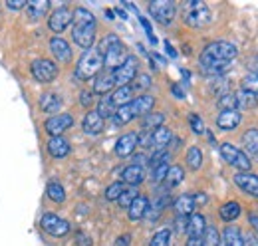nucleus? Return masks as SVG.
I'll return each instance as SVG.
<instances>
[{
	"label": "nucleus",
	"mask_w": 258,
	"mask_h": 246,
	"mask_svg": "<svg viewBox=\"0 0 258 246\" xmlns=\"http://www.w3.org/2000/svg\"><path fill=\"white\" fill-rule=\"evenodd\" d=\"M238 54L236 46L230 44V42H211L203 54H201V68L207 72V74H223L226 68L230 66V60H234Z\"/></svg>",
	"instance_id": "nucleus-1"
},
{
	"label": "nucleus",
	"mask_w": 258,
	"mask_h": 246,
	"mask_svg": "<svg viewBox=\"0 0 258 246\" xmlns=\"http://www.w3.org/2000/svg\"><path fill=\"white\" fill-rule=\"evenodd\" d=\"M72 38L84 50L94 48V40H96V18H94V14L90 10H86V8H76L74 10Z\"/></svg>",
	"instance_id": "nucleus-2"
},
{
	"label": "nucleus",
	"mask_w": 258,
	"mask_h": 246,
	"mask_svg": "<svg viewBox=\"0 0 258 246\" xmlns=\"http://www.w3.org/2000/svg\"><path fill=\"white\" fill-rule=\"evenodd\" d=\"M97 50L101 52V56H103V66H107V68H119L123 60L127 58L125 56V46L121 44V40L115 36V34H109V36H105L101 42H99V46H97Z\"/></svg>",
	"instance_id": "nucleus-3"
},
{
	"label": "nucleus",
	"mask_w": 258,
	"mask_h": 246,
	"mask_svg": "<svg viewBox=\"0 0 258 246\" xmlns=\"http://www.w3.org/2000/svg\"><path fill=\"white\" fill-rule=\"evenodd\" d=\"M103 68V56L97 48H90L84 52V56L80 58L76 66V78L78 80H92Z\"/></svg>",
	"instance_id": "nucleus-4"
},
{
	"label": "nucleus",
	"mask_w": 258,
	"mask_h": 246,
	"mask_svg": "<svg viewBox=\"0 0 258 246\" xmlns=\"http://www.w3.org/2000/svg\"><path fill=\"white\" fill-rule=\"evenodd\" d=\"M183 18L189 26L193 28H203L211 22V10L205 2H199V0H189V2H183Z\"/></svg>",
	"instance_id": "nucleus-5"
},
{
	"label": "nucleus",
	"mask_w": 258,
	"mask_h": 246,
	"mask_svg": "<svg viewBox=\"0 0 258 246\" xmlns=\"http://www.w3.org/2000/svg\"><path fill=\"white\" fill-rule=\"evenodd\" d=\"M149 14H151L159 24L167 26V24L173 22V18H175V14H177V6H175V2H171V0H153V2H149Z\"/></svg>",
	"instance_id": "nucleus-6"
},
{
	"label": "nucleus",
	"mask_w": 258,
	"mask_h": 246,
	"mask_svg": "<svg viewBox=\"0 0 258 246\" xmlns=\"http://www.w3.org/2000/svg\"><path fill=\"white\" fill-rule=\"evenodd\" d=\"M30 72H32V76L36 82H40V84H48V82H54V80H56V76H58V66H56L52 60L38 58V60L32 61Z\"/></svg>",
	"instance_id": "nucleus-7"
},
{
	"label": "nucleus",
	"mask_w": 258,
	"mask_h": 246,
	"mask_svg": "<svg viewBox=\"0 0 258 246\" xmlns=\"http://www.w3.org/2000/svg\"><path fill=\"white\" fill-rule=\"evenodd\" d=\"M40 226L50 234V236H56V238H62L70 232V222L64 220L62 216L54 215V213H46V215L40 218Z\"/></svg>",
	"instance_id": "nucleus-8"
},
{
	"label": "nucleus",
	"mask_w": 258,
	"mask_h": 246,
	"mask_svg": "<svg viewBox=\"0 0 258 246\" xmlns=\"http://www.w3.org/2000/svg\"><path fill=\"white\" fill-rule=\"evenodd\" d=\"M113 82L121 88V86H129L135 78H137V58L135 56H127L119 68L113 70Z\"/></svg>",
	"instance_id": "nucleus-9"
},
{
	"label": "nucleus",
	"mask_w": 258,
	"mask_h": 246,
	"mask_svg": "<svg viewBox=\"0 0 258 246\" xmlns=\"http://www.w3.org/2000/svg\"><path fill=\"white\" fill-rule=\"evenodd\" d=\"M221 155H223V159H225L228 165H232L238 171H248L250 169V159L244 155V151L236 149L230 143H223L221 145Z\"/></svg>",
	"instance_id": "nucleus-10"
},
{
	"label": "nucleus",
	"mask_w": 258,
	"mask_h": 246,
	"mask_svg": "<svg viewBox=\"0 0 258 246\" xmlns=\"http://www.w3.org/2000/svg\"><path fill=\"white\" fill-rule=\"evenodd\" d=\"M72 18H74V12L70 10V8H56L52 14H50V20H48V26H50V30L54 32V34H60V32H64L70 24H72Z\"/></svg>",
	"instance_id": "nucleus-11"
},
{
	"label": "nucleus",
	"mask_w": 258,
	"mask_h": 246,
	"mask_svg": "<svg viewBox=\"0 0 258 246\" xmlns=\"http://www.w3.org/2000/svg\"><path fill=\"white\" fill-rule=\"evenodd\" d=\"M44 125L52 137H60L66 129H70L74 125V117L70 113H58V115H52L50 119H46Z\"/></svg>",
	"instance_id": "nucleus-12"
},
{
	"label": "nucleus",
	"mask_w": 258,
	"mask_h": 246,
	"mask_svg": "<svg viewBox=\"0 0 258 246\" xmlns=\"http://www.w3.org/2000/svg\"><path fill=\"white\" fill-rule=\"evenodd\" d=\"M153 105H155V97L149 95V93H141L139 97H135L129 103V107L133 111V117H145L147 113H151Z\"/></svg>",
	"instance_id": "nucleus-13"
},
{
	"label": "nucleus",
	"mask_w": 258,
	"mask_h": 246,
	"mask_svg": "<svg viewBox=\"0 0 258 246\" xmlns=\"http://www.w3.org/2000/svg\"><path fill=\"white\" fill-rule=\"evenodd\" d=\"M50 52L54 54V58L58 61H64V64L72 61V48L64 38H52L50 40Z\"/></svg>",
	"instance_id": "nucleus-14"
},
{
	"label": "nucleus",
	"mask_w": 258,
	"mask_h": 246,
	"mask_svg": "<svg viewBox=\"0 0 258 246\" xmlns=\"http://www.w3.org/2000/svg\"><path fill=\"white\" fill-rule=\"evenodd\" d=\"M147 211H149V199H147L145 195H137V199L129 205V209H127L129 220H133V222L141 220L143 216L147 215Z\"/></svg>",
	"instance_id": "nucleus-15"
},
{
	"label": "nucleus",
	"mask_w": 258,
	"mask_h": 246,
	"mask_svg": "<svg viewBox=\"0 0 258 246\" xmlns=\"http://www.w3.org/2000/svg\"><path fill=\"white\" fill-rule=\"evenodd\" d=\"M185 230H187L189 238H203V234L207 230V218L203 215H199V213H195V215L189 216Z\"/></svg>",
	"instance_id": "nucleus-16"
},
{
	"label": "nucleus",
	"mask_w": 258,
	"mask_h": 246,
	"mask_svg": "<svg viewBox=\"0 0 258 246\" xmlns=\"http://www.w3.org/2000/svg\"><path fill=\"white\" fill-rule=\"evenodd\" d=\"M234 183H236L238 189H242L244 193L258 197V175H252V173H236L234 175Z\"/></svg>",
	"instance_id": "nucleus-17"
},
{
	"label": "nucleus",
	"mask_w": 258,
	"mask_h": 246,
	"mask_svg": "<svg viewBox=\"0 0 258 246\" xmlns=\"http://www.w3.org/2000/svg\"><path fill=\"white\" fill-rule=\"evenodd\" d=\"M137 147V133H125L117 139L115 143V153L117 157H129Z\"/></svg>",
	"instance_id": "nucleus-18"
},
{
	"label": "nucleus",
	"mask_w": 258,
	"mask_h": 246,
	"mask_svg": "<svg viewBox=\"0 0 258 246\" xmlns=\"http://www.w3.org/2000/svg\"><path fill=\"white\" fill-rule=\"evenodd\" d=\"M143 179H145V171L141 165H129L121 171V183L123 184L135 187V184L143 183Z\"/></svg>",
	"instance_id": "nucleus-19"
},
{
	"label": "nucleus",
	"mask_w": 258,
	"mask_h": 246,
	"mask_svg": "<svg viewBox=\"0 0 258 246\" xmlns=\"http://www.w3.org/2000/svg\"><path fill=\"white\" fill-rule=\"evenodd\" d=\"M103 117L97 113V111H90V113H86V117H84V121H82V127H84V131L88 133V135H97V133H101L103 131Z\"/></svg>",
	"instance_id": "nucleus-20"
},
{
	"label": "nucleus",
	"mask_w": 258,
	"mask_h": 246,
	"mask_svg": "<svg viewBox=\"0 0 258 246\" xmlns=\"http://www.w3.org/2000/svg\"><path fill=\"white\" fill-rule=\"evenodd\" d=\"M242 145H244V155L248 159L258 161V129H248L242 135Z\"/></svg>",
	"instance_id": "nucleus-21"
},
{
	"label": "nucleus",
	"mask_w": 258,
	"mask_h": 246,
	"mask_svg": "<svg viewBox=\"0 0 258 246\" xmlns=\"http://www.w3.org/2000/svg\"><path fill=\"white\" fill-rule=\"evenodd\" d=\"M48 153L52 155L54 159H64V157H68V153H70V143H68V139H64L62 135H60V137H52V139L48 141Z\"/></svg>",
	"instance_id": "nucleus-22"
},
{
	"label": "nucleus",
	"mask_w": 258,
	"mask_h": 246,
	"mask_svg": "<svg viewBox=\"0 0 258 246\" xmlns=\"http://www.w3.org/2000/svg\"><path fill=\"white\" fill-rule=\"evenodd\" d=\"M40 109L46 111V113H56L58 115V109H62V99L60 95H56L54 92L44 93L40 97Z\"/></svg>",
	"instance_id": "nucleus-23"
},
{
	"label": "nucleus",
	"mask_w": 258,
	"mask_h": 246,
	"mask_svg": "<svg viewBox=\"0 0 258 246\" xmlns=\"http://www.w3.org/2000/svg\"><path fill=\"white\" fill-rule=\"evenodd\" d=\"M195 199H193V195H181L175 203H173V209H175V213L179 216H189V215H193V211H195Z\"/></svg>",
	"instance_id": "nucleus-24"
},
{
	"label": "nucleus",
	"mask_w": 258,
	"mask_h": 246,
	"mask_svg": "<svg viewBox=\"0 0 258 246\" xmlns=\"http://www.w3.org/2000/svg\"><path fill=\"white\" fill-rule=\"evenodd\" d=\"M240 123V113L238 111H221L217 117V127L223 131H230Z\"/></svg>",
	"instance_id": "nucleus-25"
},
{
	"label": "nucleus",
	"mask_w": 258,
	"mask_h": 246,
	"mask_svg": "<svg viewBox=\"0 0 258 246\" xmlns=\"http://www.w3.org/2000/svg\"><path fill=\"white\" fill-rule=\"evenodd\" d=\"M171 139H173V135H171V131L167 129V127H157V129H153L151 131V147H157V149H165L169 143H171Z\"/></svg>",
	"instance_id": "nucleus-26"
},
{
	"label": "nucleus",
	"mask_w": 258,
	"mask_h": 246,
	"mask_svg": "<svg viewBox=\"0 0 258 246\" xmlns=\"http://www.w3.org/2000/svg\"><path fill=\"white\" fill-rule=\"evenodd\" d=\"M109 97H111L115 107H121V105H127V103L133 101V90H131V86H121V88H117L115 92L111 93Z\"/></svg>",
	"instance_id": "nucleus-27"
},
{
	"label": "nucleus",
	"mask_w": 258,
	"mask_h": 246,
	"mask_svg": "<svg viewBox=\"0 0 258 246\" xmlns=\"http://www.w3.org/2000/svg\"><path fill=\"white\" fill-rule=\"evenodd\" d=\"M113 86H115V82H113V76L111 74H99L96 78V82H94V92L103 95V93L111 92Z\"/></svg>",
	"instance_id": "nucleus-28"
},
{
	"label": "nucleus",
	"mask_w": 258,
	"mask_h": 246,
	"mask_svg": "<svg viewBox=\"0 0 258 246\" xmlns=\"http://www.w3.org/2000/svg\"><path fill=\"white\" fill-rule=\"evenodd\" d=\"M234 99H236V111L238 109H250V107L256 105V97L252 93L244 92V90L234 93Z\"/></svg>",
	"instance_id": "nucleus-29"
},
{
	"label": "nucleus",
	"mask_w": 258,
	"mask_h": 246,
	"mask_svg": "<svg viewBox=\"0 0 258 246\" xmlns=\"http://www.w3.org/2000/svg\"><path fill=\"white\" fill-rule=\"evenodd\" d=\"M46 195H48V199L54 201V203H64L66 201L64 187L58 183V181H50V183H48V187H46Z\"/></svg>",
	"instance_id": "nucleus-30"
},
{
	"label": "nucleus",
	"mask_w": 258,
	"mask_h": 246,
	"mask_svg": "<svg viewBox=\"0 0 258 246\" xmlns=\"http://www.w3.org/2000/svg\"><path fill=\"white\" fill-rule=\"evenodd\" d=\"M238 215H240V205H238L236 201H228V203H225V205L221 207V218L226 220V222L236 220Z\"/></svg>",
	"instance_id": "nucleus-31"
},
{
	"label": "nucleus",
	"mask_w": 258,
	"mask_h": 246,
	"mask_svg": "<svg viewBox=\"0 0 258 246\" xmlns=\"http://www.w3.org/2000/svg\"><path fill=\"white\" fill-rule=\"evenodd\" d=\"M223 240L225 246H242V234L236 226H226L223 230Z\"/></svg>",
	"instance_id": "nucleus-32"
},
{
	"label": "nucleus",
	"mask_w": 258,
	"mask_h": 246,
	"mask_svg": "<svg viewBox=\"0 0 258 246\" xmlns=\"http://www.w3.org/2000/svg\"><path fill=\"white\" fill-rule=\"evenodd\" d=\"M115 111H117V107L113 105L111 97H109V95H103V97L99 99V103H97V113L105 119V117H113Z\"/></svg>",
	"instance_id": "nucleus-33"
},
{
	"label": "nucleus",
	"mask_w": 258,
	"mask_h": 246,
	"mask_svg": "<svg viewBox=\"0 0 258 246\" xmlns=\"http://www.w3.org/2000/svg\"><path fill=\"white\" fill-rule=\"evenodd\" d=\"M26 8L32 18H42L46 14V10L50 8V2L48 0H32V2H26Z\"/></svg>",
	"instance_id": "nucleus-34"
},
{
	"label": "nucleus",
	"mask_w": 258,
	"mask_h": 246,
	"mask_svg": "<svg viewBox=\"0 0 258 246\" xmlns=\"http://www.w3.org/2000/svg\"><path fill=\"white\" fill-rule=\"evenodd\" d=\"M183 179H185V171H183V167H179V165L169 167L167 177H165V183H167V187H177V184L181 183Z\"/></svg>",
	"instance_id": "nucleus-35"
},
{
	"label": "nucleus",
	"mask_w": 258,
	"mask_h": 246,
	"mask_svg": "<svg viewBox=\"0 0 258 246\" xmlns=\"http://www.w3.org/2000/svg\"><path fill=\"white\" fill-rule=\"evenodd\" d=\"M163 121H165V115L163 113H155V111H151V113H147L145 117H143V129H147V131H153V129H157V127H161Z\"/></svg>",
	"instance_id": "nucleus-36"
},
{
	"label": "nucleus",
	"mask_w": 258,
	"mask_h": 246,
	"mask_svg": "<svg viewBox=\"0 0 258 246\" xmlns=\"http://www.w3.org/2000/svg\"><path fill=\"white\" fill-rule=\"evenodd\" d=\"M187 165H189V169H193V171H197V169L203 165V153H201L199 147H191V149L187 151Z\"/></svg>",
	"instance_id": "nucleus-37"
},
{
	"label": "nucleus",
	"mask_w": 258,
	"mask_h": 246,
	"mask_svg": "<svg viewBox=\"0 0 258 246\" xmlns=\"http://www.w3.org/2000/svg\"><path fill=\"white\" fill-rule=\"evenodd\" d=\"M123 191H125V184L121 183V181H115V183H111L105 189V199L107 201H117L123 195Z\"/></svg>",
	"instance_id": "nucleus-38"
},
{
	"label": "nucleus",
	"mask_w": 258,
	"mask_h": 246,
	"mask_svg": "<svg viewBox=\"0 0 258 246\" xmlns=\"http://www.w3.org/2000/svg\"><path fill=\"white\" fill-rule=\"evenodd\" d=\"M169 242H171V230L169 228H161V230H157L153 234L149 246H169Z\"/></svg>",
	"instance_id": "nucleus-39"
},
{
	"label": "nucleus",
	"mask_w": 258,
	"mask_h": 246,
	"mask_svg": "<svg viewBox=\"0 0 258 246\" xmlns=\"http://www.w3.org/2000/svg\"><path fill=\"white\" fill-rule=\"evenodd\" d=\"M205 238H203V244L205 246H219L221 244V234H219V230L215 228V226H207V230H205V234H203Z\"/></svg>",
	"instance_id": "nucleus-40"
},
{
	"label": "nucleus",
	"mask_w": 258,
	"mask_h": 246,
	"mask_svg": "<svg viewBox=\"0 0 258 246\" xmlns=\"http://www.w3.org/2000/svg\"><path fill=\"white\" fill-rule=\"evenodd\" d=\"M242 90L248 93H252L254 97L258 95V74H250V76H246V78H242Z\"/></svg>",
	"instance_id": "nucleus-41"
},
{
	"label": "nucleus",
	"mask_w": 258,
	"mask_h": 246,
	"mask_svg": "<svg viewBox=\"0 0 258 246\" xmlns=\"http://www.w3.org/2000/svg\"><path fill=\"white\" fill-rule=\"evenodd\" d=\"M129 86H131L133 93H135V92H145V90L151 86V78H149L147 74H141V76H137V78H135V80H133Z\"/></svg>",
	"instance_id": "nucleus-42"
},
{
	"label": "nucleus",
	"mask_w": 258,
	"mask_h": 246,
	"mask_svg": "<svg viewBox=\"0 0 258 246\" xmlns=\"http://www.w3.org/2000/svg\"><path fill=\"white\" fill-rule=\"evenodd\" d=\"M167 171H169V163H167V161L155 165V167L151 169V179H153L155 183H161V181H165V177H167Z\"/></svg>",
	"instance_id": "nucleus-43"
},
{
	"label": "nucleus",
	"mask_w": 258,
	"mask_h": 246,
	"mask_svg": "<svg viewBox=\"0 0 258 246\" xmlns=\"http://www.w3.org/2000/svg\"><path fill=\"white\" fill-rule=\"evenodd\" d=\"M219 107L223 111H236V99H234V93H225L221 99H219Z\"/></svg>",
	"instance_id": "nucleus-44"
},
{
	"label": "nucleus",
	"mask_w": 258,
	"mask_h": 246,
	"mask_svg": "<svg viewBox=\"0 0 258 246\" xmlns=\"http://www.w3.org/2000/svg\"><path fill=\"white\" fill-rule=\"evenodd\" d=\"M135 199H137V189H125V191H123V195L117 199V203H119V207L129 209V205H131Z\"/></svg>",
	"instance_id": "nucleus-45"
},
{
	"label": "nucleus",
	"mask_w": 258,
	"mask_h": 246,
	"mask_svg": "<svg viewBox=\"0 0 258 246\" xmlns=\"http://www.w3.org/2000/svg\"><path fill=\"white\" fill-rule=\"evenodd\" d=\"M189 123H191V129H193L197 135H201V133H205V123L203 119L199 117V115H189Z\"/></svg>",
	"instance_id": "nucleus-46"
},
{
	"label": "nucleus",
	"mask_w": 258,
	"mask_h": 246,
	"mask_svg": "<svg viewBox=\"0 0 258 246\" xmlns=\"http://www.w3.org/2000/svg\"><path fill=\"white\" fill-rule=\"evenodd\" d=\"M76 244H78V246H92V238H90L88 234L80 232V234L76 236Z\"/></svg>",
	"instance_id": "nucleus-47"
},
{
	"label": "nucleus",
	"mask_w": 258,
	"mask_h": 246,
	"mask_svg": "<svg viewBox=\"0 0 258 246\" xmlns=\"http://www.w3.org/2000/svg\"><path fill=\"white\" fill-rule=\"evenodd\" d=\"M139 22L143 24V28H145V32H147V36H149V40L155 44L157 40H155V36H153V30H151V26H149V22H147V18H143V16H139Z\"/></svg>",
	"instance_id": "nucleus-48"
},
{
	"label": "nucleus",
	"mask_w": 258,
	"mask_h": 246,
	"mask_svg": "<svg viewBox=\"0 0 258 246\" xmlns=\"http://www.w3.org/2000/svg\"><path fill=\"white\" fill-rule=\"evenodd\" d=\"M80 99H82V105H84V107H90V105H92V99H94V93L82 92V97H80Z\"/></svg>",
	"instance_id": "nucleus-49"
},
{
	"label": "nucleus",
	"mask_w": 258,
	"mask_h": 246,
	"mask_svg": "<svg viewBox=\"0 0 258 246\" xmlns=\"http://www.w3.org/2000/svg\"><path fill=\"white\" fill-rule=\"evenodd\" d=\"M242 246H258V238L254 234H246L242 236Z\"/></svg>",
	"instance_id": "nucleus-50"
},
{
	"label": "nucleus",
	"mask_w": 258,
	"mask_h": 246,
	"mask_svg": "<svg viewBox=\"0 0 258 246\" xmlns=\"http://www.w3.org/2000/svg\"><path fill=\"white\" fill-rule=\"evenodd\" d=\"M6 6H8L10 10H20V8H24V6H26V2H24V0H18V2H16V0H8V2H6Z\"/></svg>",
	"instance_id": "nucleus-51"
},
{
	"label": "nucleus",
	"mask_w": 258,
	"mask_h": 246,
	"mask_svg": "<svg viewBox=\"0 0 258 246\" xmlns=\"http://www.w3.org/2000/svg\"><path fill=\"white\" fill-rule=\"evenodd\" d=\"M129 242H131V236H129V234H123L121 238L115 240V246H129Z\"/></svg>",
	"instance_id": "nucleus-52"
},
{
	"label": "nucleus",
	"mask_w": 258,
	"mask_h": 246,
	"mask_svg": "<svg viewBox=\"0 0 258 246\" xmlns=\"http://www.w3.org/2000/svg\"><path fill=\"white\" fill-rule=\"evenodd\" d=\"M187 246H205V244H203V238H189Z\"/></svg>",
	"instance_id": "nucleus-53"
},
{
	"label": "nucleus",
	"mask_w": 258,
	"mask_h": 246,
	"mask_svg": "<svg viewBox=\"0 0 258 246\" xmlns=\"http://www.w3.org/2000/svg\"><path fill=\"white\" fill-rule=\"evenodd\" d=\"M248 220H250V224L256 228V232H258V215H248Z\"/></svg>",
	"instance_id": "nucleus-54"
},
{
	"label": "nucleus",
	"mask_w": 258,
	"mask_h": 246,
	"mask_svg": "<svg viewBox=\"0 0 258 246\" xmlns=\"http://www.w3.org/2000/svg\"><path fill=\"white\" fill-rule=\"evenodd\" d=\"M173 92H175V95H177V97H183V95H185V93L179 90V86H173Z\"/></svg>",
	"instance_id": "nucleus-55"
},
{
	"label": "nucleus",
	"mask_w": 258,
	"mask_h": 246,
	"mask_svg": "<svg viewBox=\"0 0 258 246\" xmlns=\"http://www.w3.org/2000/svg\"><path fill=\"white\" fill-rule=\"evenodd\" d=\"M250 68H252V74H258V58L250 64Z\"/></svg>",
	"instance_id": "nucleus-56"
}]
</instances>
